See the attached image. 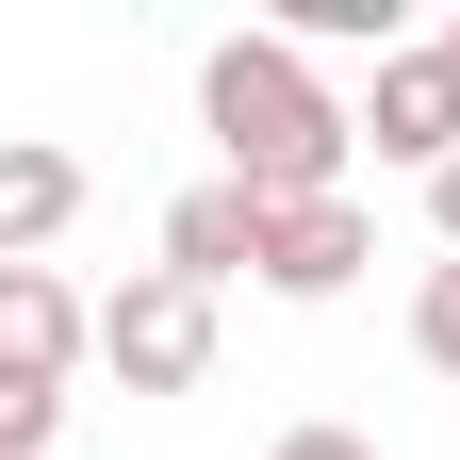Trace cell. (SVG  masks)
I'll list each match as a JSON object with an SVG mask.
<instances>
[{
    "label": "cell",
    "mask_w": 460,
    "mask_h": 460,
    "mask_svg": "<svg viewBox=\"0 0 460 460\" xmlns=\"http://www.w3.org/2000/svg\"><path fill=\"white\" fill-rule=\"evenodd\" d=\"M362 263H378V214H362V198H296V214H263V296H345Z\"/></svg>",
    "instance_id": "obj_5"
},
{
    "label": "cell",
    "mask_w": 460,
    "mask_h": 460,
    "mask_svg": "<svg viewBox=\"0 0 460 460\" xmlns=\"http://www.w3.org/2000/svg\"><path fill=\"white\" fill-rule=\"evenodd\" d=\"M428 230H444V263H460V164H444V181H428Z\"/></svg>",
    "instance_id": "obj_12"
},
{
    "label": "cell",
    "mask_w": 460,
    "mask_h": 460,
    "mask_svg": "<svg viewBox=\"0 0 460 460\" xmlns=\"http://www.w3.org/2000/svg\"><path fill=\"white\" fill-rule=\"evenodd\" d=\"M444 66H460V17H444Z\"/></svg>",
    "instance_id": "obj_13"
},
{
    "label": "cell",
    "mask_w": 460,
    "mask_h": 460,
    "mask_svg": "<svg viewBox=\"0 0 460 460\" xmlns=\"http://www.w3.org/2000/svg\"><path fill=\"white\" fill-rule=\"evenodd\" d=\"M411 362L460 378V263H428V296H411Z\"/></svg>",
    "instance_id": "obj_10"
},
{
    "label": "cell",
    "mask_w": 460,
    "mask_h": 460,
    "mask_svg": "<svg viewBox=\"0 0 460 460\" xmlns=\"http://www.w3.org/2000/svg\"><path fill=\"white\" fill-rule=\"evenodd\" d=\"M164 279H198V296L263 279V198H247V181H198V198H164Z\"/></svg>",
    "instance_id": "obj_6"
},
{
    "label": "cell",
    "mask_w": 460,
    "mask_h": 460,
    "mask_svg": "<svg viewBox=\"0 0 460 460\" xmlns=\"http://www.w3.org/2000/svg\"><path fill=\"white\" fill-rule=\"evenodd\" d=\"M49 444H66V394H49V378H0V460H49Z\"/></svg>",
    "instance_id": "obj_9"
},
{
    "label": "cell",
    "mask_w": 460,
    "mask_h": 460,
    "mask_svg": "<svg viewBox=\"0 0 460 460\" xmlns=\"http://www.w3.org/2000/svg\"><path fill=\"white\" fill-rule=\"evenodd\" d=\"M99 362H115V394H198L214 378V296H198V279H115V296H99Z\"/></svg>",
    "instance_id": "obj_2"
},
{
    "label": "cell",
    "mask_w": 460,
    "mask_h": 460,
    "mask_svg": "<svg viewBox=\"0 0 460 460\" xmlns=\"http://www.w3.org/2000/svg\"><path fill=\"white\" fill-rule=\"evenodd\" d=\"M362 148H378V164H411V181H444V164H460V66H444V33H411V49L378 66Z\"/></svg>",
    "instance_id": "obj_3"
},
{
    "label": "cell",
    "mask_w": 460,
    "mask_h": 460,
    "mask_svg": "<svg viewBox=\"0 0 460 460\" xmlns=\"http://www.w3.org/2000/svg\"><path fill=\"white\" fill-rule=\"evenodd\" d=\"M263 460H378V444H362V428H279Z\"/></svg>",
    "instance_id": "obj_11"
},
{
    "label": "cell",
    "mask_w": 460,
    "mask_h": 460,
    "mask_svg": "<svg viewBox=\"0 0 460 460\" xmlns=\"http://www.w3.org/2000/svg\"><path fill=\"white\" fill-rule=\"evenodd\" d=\"M279 49H378L394 66L411 33H394V0H279Z\"/></svg>",
    "instance_id": "obj_8"
},
{
    "label": "cell",
    "mask_w": 460,
    "mask_h": 460,
    "mask_svg": "<svg viewBox=\"0 0 460 460\" xmlns=\"http://www.w3.org/2000/svg\"><path fill=\"white\" fill-rule=\"evenodd\" d=\"M66 362H99V296H66L49 263H0V378L66 394Z\"/></svg>",
    "instance_id": "obj_4"
},
{
    "label": "cell",
    "mask_w": 460,
    "mask_h": 460,
    "mask_svg": "<svg viewBox=\"0 0 460 460\" xmlns=\"http://www.w3.org/2000/svg\"><path fill=\"white\" fill-rule=\"evenodd\" d=\"M198 132H214V181H247L263 214H296V198H345V148H362V115L313 83V49L230 33L214 66H198Z\"/></svg>",
    "instance_id": "obj_1"
},
{
    "label": "cell",
    "mask_w": 460,
    "mask_h": 460,
    "mask_svg": "<svg viewBox=\"0 0 460 460\" xmlns=\"http://www.w3.org/2000/svg\"><path fill=\"white\" fill-rule=\"evenodd\" d=\"M66 214H83V148H33V132H0V263H33Z\"/></svg>",
    "instance_id": "obj_7"
}]
</instances>
